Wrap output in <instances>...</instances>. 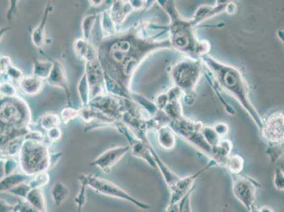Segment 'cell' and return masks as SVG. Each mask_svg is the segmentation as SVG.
<instances>
[{"label":"cell","mask_w":284,"mask_h":212,"mask_svg":"<svg viewBox=\"0 0 284 212\" xmlns=\"http://www.w3.org/2000/svg\"><path fill=\"white\" fill-rule=\"evenodd\" d=\"M159 28L140 21L126 30L102 39L97 46L98 60L103 70L129 96L133 77L144 60L157 51L171 48L167 38L159 40V36L166 34L167 26L153 34Z\"/></svg>","instance_id":"1"},{"label":"cell","mask_w":284,"mask_h":212,"mask_svg":"<svg viewBox=\"0 0 284 212\" xmlns=\"http://www.w3.org/2000/svg\"><path fill=\"white\" fill-rule=\"evenodd\" d=\"M157 2L170 19L167 33L171 48L195 60H200L208 55L211 50L209 42L199 39L195 32L197 25L193 19H185L180 15L174 1L159 0Z\"/></svg>","instance_id":"2"},{"label":"cell","mask_w":284,"mask_h":212,"mask_svg":"<svg viewBox=\"0 0 284 212\" xmlns=\"http://www.w3.org/2000/svg\"><path fill=\"white\" fill-rule=\"evenodd\" d=\"M200 60L211 72L218 86L239 101L260 129L263 120L250 101L248 85L241 71L234 66L220 62L209 55L203 56Z\"/></svg>","instance_id":"3"},{"label":"cell","mask_w":284,"mask_h":212,"mask_svg":"<svg viewBox=\"0 0 284 212\" xmlns=\"http://www.w3.org/2000/svg\"><path fill=\"white\" fill-rule=\"evenodd\" d=\"M201 60L185 57L177 62L170 71L174 86L183 94L185 103L191 106L196 99L195 90L203 74Z\"/></svg>","instance_id":"4"},{"label":"cell","mask_w":284,"mask_h":212,"mask_svg":"<svg viewBox=\"0 0 284 212\" xmlns=\"http://www.w3.org/2000/svg\"><path fill=\"white\" fill-rule=\"evenodd\" d=\"M18 157L21 171L29 176L51 169V152L46 142L24 139Z\"/></svg>","instance_id":"5"},{"label":"cell","mask_w":284,"mask_h":212,"mask_svg":"<svg viewBox=\"0 0 284 212\" xmlns=\"http://www.w3.org/2000/svg\"><path fill=\"white\" fill-rule=\"evenodd\" d=\"M168 126L175 134L210 157L212 148L208 145L203 138V129L204 126L203 123L192 121L182 116L170 122Z\"/></svg>","instance_id":"6"},{"label":"cell","mask_w":284,"mask_h":212,"mask_svg":"<svg viewBox=\"0 0 284 212\" xmlns=\"http://www.w3.org/2000/svg\"><path fill=\"white\" fill-rule=\"evenodd\" d=\"M86 175L88 186L93 189L95 192L105 195V196L113 197V198L120 199V200L131 202L133 205L143 210H150V205L139 201L134 197L131 196L129 194L124 191L123 189L118 186L116 184L113 183L109 180L101 178V177L93 175V174H86Z\"/></svg>","instance_id":"7"},{"label":"cell","mask_w":284,"mask_h":212,"mask_svg":"<svg viewBox=\"0 0 284 212\" xmlns=\"http://www.w3.org/2000/svg\"><path fill=\"white\" fill-rule=\"evenodd\" d=\"M232 189L235 196L249 212L255 204L256 191L260 188L261 184L252 177L245 175H231Z\"/></svg>","instance_id":"8"},{"label":"cell","mask_w":284,"mask_h":212,"mask_svg":"<svg viewBox=\"0 0 284 212\" xmlns=\"http://www.w3.org/2000/svg\"><path fill=\"white\" fill-rule=\"evenodd\" d=\"M115 128L126 138L129 143L131 153L134 157L142 159L151 167L157 169V164L152 155L153 147L150 143L144 142L137 138L122 122H117L115 125Z\"/></svg>","instance_id":"9"},{"label":"cell","mask_w":284,"mask_h":212,"mask_svg":"<svg viewBox=\"0 0 284 212\" xmlns=\"http://www.w3.org/2000/svg\"><path fill=\"white\" fill-rule=\"evenodd\" d=\"M261 136L268 145L284 144V113L282 111L272 113L260 129Z\"/></svg>","instance_id":"10"},{"label":"cell","mask_w":284,"mask_h":212,"mask_svg":"<svg viewBox=\"0 0 284 212\" xmlns=\"http://www.w3.org/2000/svg\"><path fill=\"white\" fill-rule=\"evenodd\" d=\"M90 88V101L96 97L106 94L104 85V70L99 60L87 62L85 72Z\"/></svg>","instance_id":"11"},{"label":"cell","mask_w":284,"mask_h":212,"mask_svg":"<svg viewBox=\"0 0 284 212\" xmlns=\"http://www.w3.org/2000/svg\"><path fill=\"white\" fill-rule=\"evenodd\" d=\"M129 151H130V148L129 145L111 148L98 156L93 162L90 163L89 165L92 167L98 168L106 174L110 173L113 168Z\"/></svg>","instance_id":"12"},{"label":"cell","mask_w":284,"mask_h":212,"mask_svg":"<svg viewBox=\"0 0 284 212\" xmlns=\"http://www.w3.org/2000/svg\"><path fill=\"white\" fill-rule=\"evenodd\" d=\"M49 57L53 63V67L51 70L50 76L47 79L46 82L50 86L63 90L66 96L68 106H72L71 91H70L66 69L60 60Z\"/></svg>","instance_id":"13"},{"label":"cell","mask_w":284,"mask_h":212,"mask_svg":"<svg viewBox=\"0 0 284 212\" xmlns=\"http://www.w3.org/2000/svg\"><path fill=\"white\" fill-rule=\"evenodd\" d=\"M216 164L213 161H210L201 170L192 175H188L184 177H180L175 185L169 191L170 192V199L169 203H175L180 201L194 186L195 180L198 178L205 170H207L209 168L214 167Z\"/></svg>","instance_id":"14"},{"label":"cell","mask_w":284,"mask_h":212,"mask_svg":"<svg viewBox=\"0 0 284 212\" xmlns=\"http://www.w3.org/2000/svg\"><path fill=\"white\" fill-rule=\"evenodd\" d=\"M53 10L52 2H48L45 6L44 10L43 15L40 24H39L31 33V41L33 45L35 46L36 48H42L46 42V25L48 21L49 16L50 13Z\"/></svg>","instance_id":"15"},{"label":"cell","mask_w":284,"mask_h":212,"mask_svg":"<svg viewBox=\"0 0 284 212\" xmlns=\"http://www.w3.org/2000/svg\"><path fill=\"white\" fill-rule=\"evenodd\" d=\"M73 49L75 54L80 58L87 62L98 60V48L93 42L84 40L83 38L77 39L74 41Z\"/></svg>","instance_id":"16"},{"label":"cell","mask_w":284,"mask_h":212,"mask_svg":"<svg viewBox=\"0 0 284 212\" xmlns=\"http://www.w3.org/2000/svg\"><path fill=\"white\" fill-rule=\"evenodd\" d=\"M108 11L111 19L117 26L118 31H121V26L125 21L127 16L134 11L130 1H113Z\"/></svg>","instance_id":"17"},{"label":"cell","mask_w":284,"mask_h":212,"mask_svg":"<svg viewBox=\"0 0 284 212\" xmlns=\"http://www.w3.org/2000/svg\"><path fill=\"white\" fill-rule=\"evenodd\" d=\"M232 149V141L223 138L217 145L211 149V156H210L211 160L215 162L216 166L225 168L228 159L231 155Z\"/></svg>","instance_id":"18"},{"label":"cell","mask_w":284,"mask_h":212,"mask_svg":"<svg viewBox=\"0 0 284 212\" xmlns=\"http://www.w3.org/2000/svg\"><path fill=\"white\" fill-rule=\"evenodd\" d=\"M218 2L219 3H216V6L203 5L199 7L195 15L192 18L194 23L198 26L200 23L226 11L228 3H226V1Z\"/></svg>","instance_id":"19"},{"label":"cell","mask_w":284,"mask_h":212,"mask_svg":"<svg viewBox=\"0 0 284 212\" xmlns=\"http://www.w3.org/2000/svg\"><path fill=\"white\" fill-rule=\"evenodd\" d=\"M44 81L34 75L23 77L19 82V87L21 92L26 96H36L42 91Z\"/></svg>","instance_id":"20"},{"label":"cell","mask_w":284,"mask_h":212,"mask_svg":"<svg viewBox=\"0 0 284 212\" xmlns=\"http://www.w3.org/2000/svg\"><path fill=\"white\" fill-rule=\"evenodd\" d=\"M152 153L156 164H157V169L162 173V176L165 182H166L169 190H170L175 185V184L180 180V177L167 167L165 163L162 162L160 157L158 156L154 148L152 149Z\"/></svg>","instance_id":"21"},{"label":"cell","mask_w":284,"mask_h":212,"mask_svg":"<svg viewBox=\"0 0 284 212\" xmlns=\"http://www.w3.org/2000/svg\"><path fill=\"white\" fill-rule=\"evenodd\" d=\"M41 53L46 57V60H39L36 58L34 61V68H33V75L42 81H46L50 76L51 70L53 67V63L51 61L49 56L45 55L43 51Z\"/></svg>","instance_id":"22"},{"label":"cell","mask_w":284,"mask_h":212,"mask_svg":"<svg viewBox=\"0 0 284 212\" xmlns=\"http://www.w3.org/2000/svg\"><path fill=\"white\" fill-rule=\"evenodd\" d=\"M157 141L165 150H173L176 144L175 133L168 126H162L157 130Z\"/></svg>","instance_id":"23"},{"label":"cell","mask_w":284,"mask_h":212,"mask_svg":"<svg viewBox=\"0 0 284 212\" xmlns=\"http://www.w3.org/2000/svg\"><path fill=\"white\" fill-rule=\"evenodd\" d=\"M30 176L21 172H15L0 180V192H8L19 184L29 181Z\"/></svg>","instance_id":"24"},{"label":"cell","mask_w":284,"mask_h":212,"mask_svg":"<svg viewBox=\"0 0 284 212\" xmlns=\"http://www.w3.org/2000/svg\"><path fill=\"white\" fill-rule=\"evenodd\" d=\"M25 200L39 211L47 212V202L42 188L31 189Z\"/></svg>","instance_id":"25"},{"label":"cell","mask_w":284,"mask_h":212,"mask_svg":"<svg viewBox=\"0 0 284 212\" xmlns=\"http://www.w3.org/2000/svg\"><path fill=\"white\" fill-rule=\"evenodd\" d=\"M100 26L102 39L111 37L118 32L117 26L111 19L108 9H105L100 14Z\"/></svg>","instance_id":"26"},{"label":"cell","mask_w":284,"mask_h":212,"mask_svg":"<svg viewBox=\"0 0 284 212\" xmlns=\"http://www.w3.org/2000/svg\"><path fill=\"white\" fill-rule=\"evenodd\" d=\"M51 195L56 206L60 207L70 196V189L63 182H56L51 189Z\"/></svg>","instance_id":"27"},{"label":"cell","mask_w":284,"mask_h":212,"mask_svg":"<svg viewBox=\"0 0 284 212\" xmlns=\"http://www.w3.org/2000/svg\"><path fill=\"white\" fill-rule=\"evenodd\" d=\"M104 85L106 93L118 98H130V96L121 86L117 82L112 79L104 72Z\"/></svg>","instance_id":"28"},{"label":"cell","mask_w":284,"mask_h":212,"mask_svg":"<svg viewBox=\"0 0 284 212\" xmlns=\"http://www.w3.org/2000/svg\"><path fill=\"white\" fill-rule=\"evenodd\" d=\"M78 180L80 182V192H79L77 196L74 199V202H75V203L77 205L78 212H81L86 202L87 187H88V183H87L86 174H81V175L79 176Z\"/></svg>","instance_id":"29"},{"label":"cell","mask_w":284,"mask_h":212,"mask_svg":"<svg viewBox=\"0 0 284 212\" xmlns=\"http://www.w3.org/2000/svg\"><path fill=\"white\" fill-rule=\"evenodd\" d=\"M98 16L96 14H88L83 18L81 22L82 38L91 42L92 33L96 24Z\"/></svg>","instance_id":"30"},{"label":"cell","mask_w":284,"mask_h":212,"mask_svg":"<svg viewBox=\"0 0 284 212\" xmlns=\"http://www.w3.org/2000/svg\"><path fill=\"white\" fill-rule=\"evenodd\" d=\"M244 164L243 158L238 154H235L230 156L225 168H226L231 175H239L243 170Z\"/></svg>","instance_id":"31"},{"label":"cell","mask_w":284,"mask_h":212,"mask_svg":"<svg viewBox=\"0 0 284 212\" xmlns=\"http://www.w3.org/2000/svg\"><path fill=\"white\" fill-rule=\"evenodd\" d=\"M77 91H78L79 96L81 101V107L88 106L90 103V88L85 73L83 74L79 82Z\"/></svg>","instance_id":"32"},{"label":"cell","mask_w":284,"mask_h":212,"mask_svg":"<svg viewBox=\"0 0 284 212\" xmlns=\"http://www.w3.org/2000/svg\"><path fill=\"white\" fill-rule=\"evenodd\" d=\"M61 123L60 117L52 113H45L43 116H41L39 120V125L46 131L60 126Z\"/></svg>","instance_id":"33"},{"label":"cell","mask_w":284,"mask_h":212,"mask_svg":"<svg viewBox=\"0 0 284 212\" xmlns=\"http://www.w3.org/2000/svg\"><path fill=\"white\" fill-rule=\"evenodd\" d=\"M50 180V174L45 171L36 174L34 176L31 177L30 180L27 182L31 189L42 188L48 185Z\"/></svg>","instance_id":"34"},{"label":"cell","mask_w":284,"mask_h":212,"mask_svg":"<svg viewBox=\"0 0 284 212\" xmlns=\"http://www.w3.org/2000/svg\"><path fill=\"white\" fill-rule=\"evenodd\" d=\"M203 134L205 141L211 148L216 147L221 139L213 129V127L203 126Z\"/></svg>","instance_id":"35"},{"label":"cell","mask_w":284,"mask_h":212,"mask_svg":"<svg viewBox=\"0 0 284 212\" xmlns=\"http://www.w3.org/2000/svg\"><path fill=\"white\" fill-rule=\"evenodd\" d=\"M266 154L268 155L272 164H275L279 158L282 157L284 154V144H275V145H268Z\"/></svg>","instance_id":"36"},{"label":"cell","mask_w":284,"mask_h":212,"mask_svg":"<svg viewBox=\"0 0 284 212\" xmlns=\"http://www.w3.org/2000/svg\"><path fill=\"white\" fill-rule=\"evenodd\" d=\"M60 117L62 123L65 125L68 124L70 122L79 118V110L75 109L72 106L66 107L62 110Z\"/></svg>","instance_id":"37"},{"label":"cell","mask_w":284,"mask_h":212,"mask_svg":"<svg viewBox=\"0 0 284 212\" xmlns=\"http://www.w3.org/2000/svg\"><path fill=\"white\" fill-rule=\"evenodd\" d=\"M27 182L19 184V185L14 187V188L11 189L8 192L9 194H11V195H14V196L20 197L21 200H25L28 194L31 190V187L29 186Z\"/></svg>","instance_id":"38"},{"label":"cell","mask_w":284,"mask_h":212,"mask_svg":"<svg viewBox=\"0 0 284 212\" xmlns=\"http://www.w3.org/2000/svg\"><path fill=\"white\" fill-rule=\"evenodd\" d=\"M195 189V186H193L192 190L180 201L175 202V203H169L164 212H183L184 205L186 202L187 199L190 195H191L192 192Z\"/></svg>","instance_id":"39"},{"label":"cell","mask_w":284,"mask_h":212,"mask_svg":"<svg viewBox=\"0 0 284 212\" xmlns=\"http://www.w3.org/2000/svg\"><path fill=\"white\" fill-rule=\"evenodd\" d=\"M19 168V161L14 157L6 158L4 160V173L5 176L15 173Z\"/></svg>","instance_id":"40"},{"label":"cell","mask_w":284,"mask_h":212,"mask_svg":"<svg viewBox=\"0 0 284 212\" xmlns=\"http://www.w3.org/2000/svg\"><path fill=\"white\" fill-rule=\"evenodd\" d=\"M0 94L6 98H13L17 96V90L10 82H5L0 85Z\"/></svg>","instance_id":"41"},{"label":"cell","mask_w":284,"mask_h":212,"mask_svg":"<svg viewBox=\"0 0 284 212\" xmlns=\"http://www.w3.org/2000/svg\"><path fill=\"white\" fill-rule=\"evenodd\" d=\"M5 73L7 75L8 78H9V81L18 82V83L24 76L22 71L19 70L15 66L13 65L12 64L8 67Z\"/></svg>","instance_id":"42"},{"label":"cell","mask_w":284,"mask_h":212,"mask_svg":"<svg viewBox=\"0 0 284 212\" xmlns=\"http://www.w3.org/2000/svg\"><path fill=\"white\" fill-rule=\"evenodd\" d=\"M274 185L277 190L284 191V174L280 168H277L274 171Z\"/></svg>","instance_id":"43"},{"label":"cell","mask_w":284,"mask_h":212,"mask_svg":"<svg viewBox=\"0 0 284 212\" xmlns=\"http://www.w3.org/2000/svg\"><path fill=\"white\" fill-rule=\"evenodd\" d=\"M45 134H42L41 131L36 130H30L24 135V139L26 140L39 141V142H45Z\"/></svg>","instance_id":"44"},{"label":"cell","mask_w":284,"mask_h":212,"mask_svg":"<svg viewBox=\"0 0 284 212\" xmlns=\"http://www.w3.org/2000/svg\"><path fill=\"white\" fill-rule=\"evenodd\" d=\"M62 136V131L60 127L52 128L50 130L47 131V133H46V137L50 140L51 143L60 140Z\"/></svg>","instance_id":"45"},{"label":"cell","mask_w":284,"mask_h":212,"mask_svg":"<svg viewBox=\"0 0 284 212\" xmlns=\"http://www.w3.org/2000/svg\"><path fill=\"white\" fill-rule=\"evenodd\" d=\"M16 205L17 212H41L29 205L26 200H19Z\"/></svg>","instance_id":"46"},{"label":"cell","mask_w":284,"mask_h":212,"mask_svg":"<svg viewBox=\"0 0 284 212\" xmlns=\"http://www.w3.org/2000/svg\"><path fill=\"white\" fill-rule=\"evenodd\" d=\"M10 8H9L7 12V15H6L7 20L9 22L14 20L16 16H17L18 3H19V1H10Z\"/></svg>","instance_id":"47"},{"label":"cell","mask_w":284,"mask_h":212,"mask_svg":"<svg viewBox=\"0 0 284 212\" xmlns=\"http://www.w3.org/2000/svg\"><path fill=\"white\" fill-rule=\"evenodd\" d=\"M214 130L221 138L224 137L229 133V127L227 124L224 123H218L213 127Z\"/></svg>","instance_id":"48"},{"label":"cell","mask_w":284,"mask_h":212,"mask_svg":"<svg viewBox=\"0 0 284 212\" xmlns=\"http://www.w3.org/2000/svg\"><path fill=\"white\" fill-rule=\"evenodd\" d=\"M0 212H17L16 205H10L5 200L0 199Z\"/></svg>","instance_id":"49"},{"label":"cell","mask_w":284,"mask_h":212,"mask_svg":"<svg viewBox=\"0 0 284 212\" xmlns=\"http://www.w3.org/2000/svg\"><path fill=\"white\" fill-rule=\"evenodd\" d=\"M11 65V60L7 56H3L0 58V72H5L8 67Z\"/></svg>","instance_id":"50"},{"label":"cell","mask_w":284,"mask_h":212,"mask_svg":"<svg viewBox=\"0 0 284 212\" xmlns=\"http://www.w3.org/2000/svg\"><path fill=\"white\" fill-rule=\"evenodd\" d=\"M226 11L229 14H236V11H237V6L234 2L228 3L227 6H226Z\"/></svg>","instance_id":"51"},{"label":"cell","mask_w":284,"mask_h":212,"mask_svg":"<svg viewBox=\"0 0 284 212\" xmlns=\"http://www.w3.org/2000/svg\"><path fill=\"white\" fill-rule=\"evenodd\" d=\"M190 195L187 199L186 202H185V205H184V208L183 212H193L192 210L191 204H190Z\"/></svg>","instance_id":"52"},{"label":"cell","mask_w":284,"mask_h":212,"mask_svg":"<svg viewBox=\"0 0 284 212\" xmlns=\"http://www.w3.org/2000/svg\"><path fill=\"white\" fill-rule=\"evenodd\" d=\"M4 160L5 159L0 158V180L5 177V173H4Z\"/></svg>","instance_id":"53"},{"label":"cell","mask_w":284,"mask_h":212,"mask_svg":"<svg viewBox=\"0 0 284 212\" xmlns=\"http://www.w3.org/2000/svg\"><path fill=\"white\" fill-rule=\"evenodd\" d=\"M89 2L91 6H93V7H98V6H101L105 1H102V0H99V1H98V0H92V1H89Z\"/></svg>","instance_id":"54"},{"label":"cell","mask_w":284,"mask_h":212,"mask_svg":"<svg viewBox=\"0 0 284 212\" xmlns=\"http://www.w3.org/2000/svg\"><path fill=\"white\" fill-rule=\"evenodd\" d=\"M10 27H8V26H6V27H2L0 29V41H1V39H3L4 36L5 35L7 31L10 29Z\"/></svg>","instance_id":"55"},{"label":"cell","mask_w":284,"mask_h":212,"mask_svg":"<svg viewBox=\"0 0 284 212\" xmlns=\"http://www.w3.org/2000/svg\"><path fill=\"white\" fill-rule=\"evenodd\" d=\"M261 212H275L273 209L269 206H264L259 208Z\"/></svg>","instance_id":"56"},{"label":"cell","mask_w":284,"mask_h":212,"mask_svg":"<svg viewBox=\"0 0 284 212\" xmlns=\"http://www.w3.org/2000/svg\"><path fill=\"white\" fill-rule=\"evenodd\" d=\"M249 212H261L260 210H259V207L257 206L256 204H254L252 207L249 209Z\"/></svg>","instance_id":"57"}]
</instances>
